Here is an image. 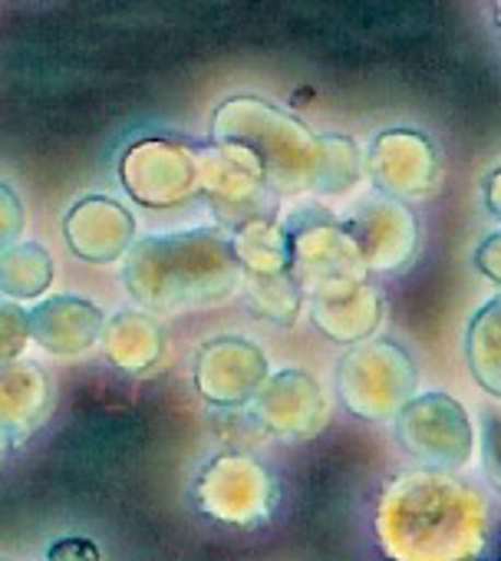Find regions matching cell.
<instances>
[{
  "mask_svg": "<svg viewBox=\"0 0 501 561\" xmlns=\"http://www.w3.org/2000/svg\"><path fill=\"white\" fill-rule=\"evenodd\" d=\"M311 301L314 324L337 344L366 341L383 321V295L370 285V274H343L304 295Z\"/></svg>",
  "mask_w": 501,
  "mask_h": 561,
  "instance_id": "cell-15",
  "label": "cell"
},
{
  "mask_svg": "<svg viewBox=\"0 0 501 561\" xmlns=\"http://www.w3.org/2000/svg\"><path fill=\"white\" fill-rule=\"evenodd\" d=\"M24 231V205L11 185L0 182V251L11 248Z\"/></svg>",
  "mask_w": 501,
  "mask_h": 561,
  "instance_id": "cell-23",
  "label": "cell"
},
{
  "mask_svg": "<svg viewBox=\"0 0 501 561\" xmlns=\"http://www.w3.org/2000/svg\"><path fill=\"white\" fill-rule=\"evenodd\" d=\"M250 403H255L258 423L284 443L314 439L327 426V400L321 393V383L311 380L304 370H281L275 377H265Z\"/></svg>",
  "mask_w": 501,
  "mask_h": 561,
  "instance_id": "cell-14",
  "label": "cell"
},
{
  "mask_svg": "<svg viewBox=\"0 0 501 561\" xmlns=\"http://www.w3.org/2000/svg\"><path fill=\"white\" fill-rule=\"evenodd\" d=\"M11 449H14V443L8 439V433H4V430H0V462H4V459L11 456Z\"/></svg>",
  "mask_w": 501,
  "mask_h": 561,
  "instance_id": "cell-28",
  "label": "cell"
},
{
  "mask_svg": "<svg viewBox=\"0 0 501 561\" xmlns=\"http://www.w3.org/2000/svg\"><path fill=\"white\" fill-rule=\"evenodd\" d=\"M106 360L123 374H149L165 354V334L145 311H119L100 331Z\"/></svg>",
  "mask_w": 501,
  "mask_h": 561,
  "instance_id": "cell-19",
  "label": "cell"
},
{
  "mask_svg": "<svg viewBox=\"0 0 501 561\" xmlns=\"http://www.w3.org/2000/svg\"><path fill=\"white\" fill-rule=\"evenodd\" d=\"M343 231L353 238L366 274H399L412 264L419 251V225L406 202L389 195H373L340 218Z\"/></svg>",
  "mask_w": 501,
  "mask_h": 561,
  "instance_id": "cell-11",
  "label": "cell"
},
{
  "mask_svg": "<svg viewBox=\"0 0 501 561\" xmlns=\"http://www.w3.org/2000/svg\"><path fill=\"white\" fill-rule=\"evenodd\" d=\"M103 311L73 295H57L50 301H40L34 311H27L31 341H37L47 354L57 357H80L86 354L103 331Z\"/></svg>",
  "mask_w": 501,
  "mask_h": 561,
  "instance_id": "cell-18",
  "label": "cell"
},
{
  "mask_svg": "<svg viewBox=\"0 0 501 561\" xmlns=\"http://www.w3.org/2000/svg\"><path fill=\"white\" fill-rule=\"evenodd\" d=\"M284 234H288L291 267L301 285V295L343 274H366L353 238L343 231L340 218H334L327 208L317 205L298 208L284 221Z\"/></svg>",
  "mask_w": 501,
  "mask_h": 561,
  "instance_id": "cell-10",
  "label": "cell"
},
{
  "mask_svg": "<svg viewBox=\"0 0 501 561\" xmlns=\"http://www.w3.org/2000/svg\"><path fill=\"white\" fill-rule=\"evenodd\" d=\"M363 169L376 192L399 202L429 198L442 182V156L435 142L412 129L380 133L363 156Z\"/></svg>",
  "mask_w": 501,
  "mask_h": 561,
  "instance_id": "cell-12",
  "label": "cell"
},
{
  "mask_svg": "<svg viewBox=\"0 0 501 561\" xmlns=\"http://www.w3.org/2000/svg\"><path fill=\"white\" fill-rule=\"evenodd\" d=\"M485 469H488L491 485L498 489V466H494V420L488 423V436H485Z\"/></svg>",
  "mask_w": 501,
  "mask_h": 561,
  "instance_id": "cell-26",
  "label": "cell"
},
{
  "mask_svg": "<svg viewBox=\"0 0 501 561\" xmlns=\"http://www.w3.org/2000/svg\"><path fill=\"white\" fill-rule=\"evenodd\" d=\"M337 383L343 407L353 416L386 423L416 393V367L399 344L366 341L340 360Z\"/></svg>",
  "mask_w": 501,
  "mask_h": 561,
  "instance_id": "cell-5",
  "label": "cell"
},
{
  "mask_svg": "<svg viewBox=\"0 0 501 561\" xmlns=\"http://www.w3.org/2000/svg\"><path fill=\"white\" fill-rule=\"evenodd\" d=\"M498 175H501V172L491 169V172H488V182H485V205H488V211H491L494 218L501 215V205H498Z\"/></svg>",
  "mask_w": 501,
  "mask_h": 561,
  "instance_id": "cell-27",
  "label": "cell"
},
{
  "mask_svg": "<svg viewBox=\"0 0 501 561\" xmlns=\"http://www.w3.org/2000/svg\"><path fill=\"white\" fill-rule=\"evenodd\" d=\"M50 558H100V548L90 538H63L50 545Z\"/></svg>",
  "mask_w": 501,
  "mask_h": 561,
  "instance_id": "cell-25",
  "label": "cell"
},
{
  "mask_svg": "<svg viewBox=\"0 0 501 561\" xmlns=\"http://www.w3.org/2000/svg\"><path fill=\"white\" fill-rule=\"evenodd\" d=\"M54 280V261L44 244L24 241L0 251V291L14 301L40 298Z\"/></svg>",
  "mask_w": 501,
  "mask_h": 561,
  "instance_id": "cell-20",
  "label": "cell"
},
{
  "mask_svg": "<svg viewBox=\"0 0 501 561\" xmlns=\"http://www.w3.org/2000/svg\"><path fill=\"white\" fill-rule=\"evenodd\" d=\"M231 248L241 267V288L247 305L275 324H294L304 305L301 285L291 267L288 234L275 215H255L231 228Z\"/></svg>",
  "mask_w": 501,
  "mask_h": 561,
  "instance_id": "cell-4",
  "label": "cell"
},
{
  "mask_svg": "<svg viewBox=\"0 0 501 561\" xmlns=\"http://www.w3.org/2000/svg\"><path fill=\"white\" fill-rule=\"evenodd\" d=\"M54 410V387L47 374L21 357L0 360V430L14 446L31 439Z\"/></svg>",
  "mask_w": 501,
  "mask_h": 561,
  "instance_id": "cell-17",
  "label": "cell"
},
{
  "mask_svg": "<svg viewBox=\"0 0 501 561\" xmlns=\"http://www.w3.org/2000/svg\"><path fill=\"white\" fill-rule=\"evenodd\" d=\"M498 308L501 301L491 298L468 328V367L475 380L491 393L501 397V334H498Z\"/></svg>",
  "mask_w": 501,
  "mask_h": 561,
  "instance_id": "cell-21",
  "label": "cell"
},
{
  "mask_svg": "<svg viewBox=\"0 0 501 561\" xmlns=\"http://www.w3.org/2000/svg\"><path fill=\"white\" fill-rule=\"evenodd\" d=\"M393 420L399 446L422 469L448 472L471 459V423L458 400L445 393H412Z\"/></svg>",
  "mask_w": 501,
  "mask_h": 561,
  "instance_id": "cell-8",
  "label": "cell"
},
{
  "mask_svg": "<svg viewBox=\"0 0 501 561\" xmlns=\"http://www.w3.org/2000/svg\"><path fill=\"white\" fill-rule=\"evenodd\" d=\"M123 277L132 301L149 311H195L241 288L237 254L218 228L155 234L129 244Z\"/></svg>",
  "mask_w": 501,
  "mask_h": 561,
  "instance_id": "cell-2",
  "label": "cell"
},
{
  "mask_svg": "<svg viewBox=\"0 0 501 561\" xmlns=\"http://www.w3.org/2000/svg\"><path fill=\"white\" fill-rule=\"evenodd\" d=\"M195 390L208 407L237 410L250 403L268 377V357L261 347L241 337H214L195 354Z\"/></svg>",
  "mask_w": 501,
  "mask_h": 561,
  "instance_id": "cell-13",
  "label": "cell"
},
{
  "mask_svg": "<svg viewBox=\"0 0 501 561\" xmlns=\"http://www.w3.org/2000/svg\"><path fill=\"white\" fill-rule=\"evenodd\" d=\"M475 267L488 277V280H501V234H488L481 241V248L475 251Z\"/></svg>",
  "mask_w": 501,
  "mask_h": 561,
  "instance_id": "cell-24",
  "label": "cell"
},
{
  "mask_svg": "<svg viewBox=\"0 0 501 561\" xmlns=\"http://www.w3.org/2000/svg\"><path fill=\"white\" fill-rule=\"evenodd\" d=\"M63 234L77 257L90 264H109L129 251L136 238V218L116 198L90 195L70 208L63 221Z\"/></svg>",
  "mask_w": 501,
  "mask_h": 561,
  "instance_id": "cell-16",
  "label": "cell"
},
{
  "mask_svg": "<svg viewBox=\"0 0 501 561\" xmlns=\"http://www.w3.org/2000/svg\"><path fill=\"white\" fill-rule=\"evenodd\" d=\"M195 502L221 525L258 528L275 515L278 482L265 462L244 453H224L214 456L195 479Z\"/></svg>",
  "mask_w": 501,
  "mask_h": 561,
  "instance_id": "cell-6",
  "label": "cell"
},
{
  "mask_svg": "<svg viewBox=\"0 0 501 561\" xmlns=\"http://www.w3.org/2000/svg\"><path fill=\"white\" fill-rule=\"evenodd\" d=\"M389 554L403 558H471L485 545L481 499L435 469L399 476L380 508Z\"/></svg>",
  "mask_w": 501,
  "mask_h": 561,
  "instance_id": "cell-3",
  "label": "cell"
},
{
  "mask_svg": "<svg viewBox=\"0 0 501 561\" xmlns=\"http://www.w3.org/2000/svg\"><path fill=\"white\" fill-rule=\"evenodd\" d=\"M119 179L126 192L149 208L191 202L198 198V142H132L119 159Z\"/></svg>",
  "mask_w": 501,
  "mask_h": 561,
  "instance_id": "cell-9",
  "label": "cell"
},
{
  "mask_svg": "<svg viewBox=\"0 0 501 561\" xmlns=\"http://www.w3.org/2000/svg\"><path fill=\"white\" fill-rule=\"evenodd\" d=\"M31 341L27 311L18 305H0V360L21 357Z\"/></svg>",
  "mask_w": 501,
  "mask_h": 561,
  "instance_id": "cell-22",
  "label": "cell"
},
{
  "mask_svg": "<svg viewBox=\"0 0 501 561\" xmlns=\"http://www.w3.org/2000/svg\"><path fill=\"white\" fill-rule=\"evenodd\" d=\"M198 198H208L214 218L234 228L255 215H275V192L265 185L261 165L241 142L211 139L198 146Z\"/></svg>",
  "mask_w": 501,
  "mask_h": 561,
  "instance_id": "cell-7",
  "label": "cell"
},
{
  "mask_svg": "<svg viewBox=\"0 0 501 561\" xmlns=\"http://www.w3.org/2000/svg\"><path fill=\"white\" fill-rule=\"evenodd\" d=\"M211 139L241 142L275 195H340L363 175V152L347 136H317L258 96H231L211 116Z\"/></svg>",
  "mask_w": 501,
  "mask_h": 561,
  "instance_id": "cell-1",
  "label": "cell"
}]
</instances>
